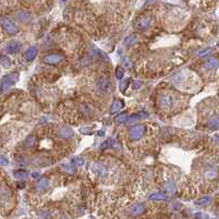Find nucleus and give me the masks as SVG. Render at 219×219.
I'll list each match as a JSON object with an SVG mask.
<instances>
[{
  "instance_id": "1",
  "label": "nucleus",
  "mask_w": 219,
  "mask_h": 219,
  "mask_svg": "<svg viewBox=\"0 0 219 219\" xmlns=\"http://www.w3.org/2000/svg\"><path fill=\"white\" fill-rule=\"evenodd\" d=\"M178 103L177 97L172 94H162L158 96V107L163 110H173L176 107V104Z\"/></svg>"
},
{
  "instance_id": "2",
  "label": "nucleus",
  "mask_w": 219,
  "mask_h": 219,
  "mask_svg": "<svg viewBox=\"0 0 219 219\" xmlns=\"http://www.w3.org/2000/svg\"><path fill=\"white\" fill-rule=\"evenodd\" d=\"M19 78H20V75L17 72L3 76L2 79H1V84H0V90H1V93H5V91H7L10 87L13 86V85L19 80Z\"/></svg>"
},
{
  "instance_id": "3",
  "label": "nucleus",
  "mask_w": 219,
  "mask_h": 219,
  "mask_svg": "<svg viewBox=\"0 0 219 219\" xmlns=\"http://www.w3.org/2000/svg\"><path fill=\"white\" fill-rule=\"evenodd\" d=\"M152 19L148 14H142L139 18H137V20L134 21V27L138 30H147L150 26H151Z\"/></svg>"
},
{
  "instance_id": "4",
  "label": "nucleus",
  "mask_w": 219,
  "mask_h": 219,
  "mask_svg": "<svg viewBox=\"0 0 219 219\" xmlns=\"http://www.w3.org/2000/svg\"><path fill=\"white\" fill-rule=\"evenodd\" d=\"M144 131H145L144 126H142V124H135V126L131 127L130 130H129V137H130L131 140H139L143 135Z\"/></svg>"
},
{
  "instance_id": "5",
  "label": "nucleus",
  "mask_w": 219,
  "mask_h": 219,
  "mask_svg": "<svg viewBox=\"0 0 219 219\" xmlns=\"http://www.w3.org/2000/svg\"><path fill=\"white\" fill-rule=\"evenodd\" d=\"M0 26L2 27L9 34H16L18 33V28L17 26L7 18H0Z\"/></svg>"
},
{
  "instance_id": "6",
  "label": "nucleus",
  "mask_w": 219,
  "mask_h": 219,
  "mask_svg": "<svg viewBox=\"0 0 219 219\" xmlns=\"http://www.w3.org/2000/svg\"><path fill=\"white\" fill-rule=\"evenodd\" d=\"M63 60V55L61 54H55V53H51L45 55L44 57L42 58V61L44 62L45 64H49V65H54V64H57Z\"/></svg>"
},
{
  "instance_id": "7",
  "label": "nucleus",
  "mask_w": 219,
  "mask_h": 219,
  "mask_svg": "<svg viewBox=\"0 0 219 219\" xmlns=\"http://www.w3.org/2000/svg\"><path fill=\"white\" fill-rule=\"evenodd\" d=\"M96 86H97V88L100 91L106 93V91H108L110 89V82L107 78H105V77H100L96 82Z\"/></svg>"
},
{
  "instance_id": "8",
  "label": "nucleus",
  "mask_w": 219,
  "mask_h": 219,
  "mask_svg": "<svg viewBox=\"0 0 219 219\" xmlns=\"http://www.w3.org/2000/svg\"><path fill=\"white\" fill-rule=\"evenodd\" d=\"M20 50V44H19L17 41H11V42L8 43L7 47H6V51L9 54H16Z\"/></svg>"
},
{
  "instance_id": "9",
  "label": "nucleus",
  "mask_w": 219,
  "mask_h": 219,
  "mask_svg": "<svg viewBox=\"0 0 219 219\" xmlns=\"http://www.w3.org/2000/svg\"><path fill=\"white\" fill-rule=\"evenodd\" d=\"M36 54H37V49H36V47H35V46H30L26 51V53H24V57H26L27 61L31 62L35 58Z\"/></svg>"
},
{
  "instance_id": "10",
  "label": "nucleus",
  "mask_w": 219,
  "mask_h": 219,
  "mask_svg": "<svg viewBox=\"0 0 219 219\" xmlns=\"http://www.w3.org/2000/svg\"><path fill=\"white\" fill-rule=\"evenodd\" d=\"M58 134L63 138H71V137H73L74 132H73V130L70 128V127L61 126L60 128H58Z\"/></svg>"
},
{
  "instance_id": "11",
  "label": "nucleus",
  "mask_w": 219,
  "mask_h": 219,
  "mask_svg": "<svg viewBox=\"0 0 219 219\" xmlns=\"http://www.w3.org/2000/svg\"><path fill=\"white\" fill-rule=\"evenodd\" d=\"M163 191H164V193H165V194L171 195V194H173L175 191H176V185H175L174 182L168 181V182H166L165 184L163 185Z\"/></svg>"
},
{
  "instance_id": "12",
  "label": "nucleus",
  "mask_w": 219,
  "mask_h": 219,
  "mask_svg": "<svg viewBox=\"0 0 219 219\" xmlns=\"http://www.w3.org/2000/svg\"><path fill=\"white\" fill-rule=\"evenodd\" d=\"M144 210V206L142 204H134L133 206H131L129 212L131 215H140L142 214V212Z\"/></svg>"
},
{
  "instance_id": "13",
  "label": "nucleus",
  "mask_w": 219,
  "mask_h": 219,
  "mask_svg": "<svg viewBox=\"0 0 219 219\" xmlns=\"http://www.w3.org/2000/svg\"><path fill=\"white\" fill-rule=\"evenodd\" d=\"M124 107V103H122L121 100H116L112 103L111 107H110V112L111 114H114V112L119 111V110L121 109V108Z\"/></svg>"
},
{
  "instance_id": "14",
  "label": "nucleus",
  "mask_w": 219,
  "mask_h": 219,
  "mask_svg": "<svg viewBox=\"0 0 219 219\" xmlns=\"http://www.w3.org/2000/svg\"><path fill=\"white\" fill-rule=\"evenodd\" d=\"M0 64L3 66L5 68H9L11 66V61L10 58L6 55H0Z\"/></svg>"
},
{
  "instance_id": "15",
  "label": "nucleus",
  "mask_w": 219,
  "mask_h": 219,
  "mask_svg": "<svg viewBox=\"0 0 219 219\" xmlns=\"http://www.w3.org/2000/svg\"><path fill=\"white\" fill-rule=\"evenodd\" d=\"M128 114H119L118 117H116V119H114V122H116L117 124H124L126 121H128Z\"/></svg>"
},
{
  "instance_id": "16",
  "label": "nucleus",
  "mask_w": 219,
  "mask_h": 219,
  "mask_svg": "<svg viewBox=\"0 0 219 219\" xmlns=\"http://www.w3.org/2000/svg\"><path fill=\"white\" fill-rule=\"evenodd\" d=\"M13 176H14V178H17V180H24V178L28 176V173L23 170H19V171H16V172L13 173Z\"/></svg>"
},
{
  "instance_id": "17",
  "label": "nucleus",
  "mask_w": 219,
  "mask_h": 219,
  "mask_svg": "<svg viewBox=\"0 0 219 219\" xmlns=\"http://www.w3.org/2000/svg\"><path fill=\"white\" fill-rule=\"evenodd\" d=\"M217 65H218V61H217V58H212V60H209V61L206 62L205 67L212 71V70H214V68H216Z\"/></svg>"
},
{
  "instance_id": "18",
  "label": "nucleus",
  "mask_w": 219,
  "mask_h": 219,
  "mask_svg": "<svg viewBox=\"0 0 219 219\" xmlns=\"http://www.w3.org/2000/svg\"><path fill=\"white\" fill-rule=\"evenodd\" d=\"M209 202H210V197H208V196H205V197H202V198H199V199H197V201L195 202V205H197V206H204V205H207Z\"/></svg>"
},
{
  "instance_id": "19",
  "label": "nucleus",
  "mask_w": 219,
  "mask_h": 219,
  "mask_svg": "<svg viewBox=\"0 0 219 219\" xmlns=\"http://www.w3.org/2000/svg\"><path fill=\"white\" fill-rule=\"evenodd\" d=\"M17 17H18L20 20H22V21H28L29 19H30V14L28 13V12L26 11H20L18 12V13L16 14Z\"/></svg>"
},
{
  "instance_id": "20",
  "label": "nucleus",
  "mask_w": 219,
  "mask_h": 219,
  "mask_svg": "<svg viewBox=\"0 0 219 219\" xmlns=\"http://www.w3.org/2000/svg\"><path fill=\"white\" fill-rule=\"evenodd\" d=\"M149 197L150 199H153V201H164L165 199V197L161 193H152Z\"/></svg>"
},
{
  "instance_id": "21",
  "label": "nucleus",
  "mask_w": 219,
  "mask_h": 219,
  "mask_svg": "<svg viewBox=\"0 0 219 219\" xmlns=\"http://www.w3.org/2000/svg\"><path fill=\"white\" fill-rule=\"evenodd\" d=\"M34 143H35V137H33V135L28 137L26 139V141H24V144H26L27 147H32Z\"/></svg>"
},
{
  "instance_id": "22",
  "label": "nucleus",
  "mask_w": 219,
  "mask_h": 219,
  "mask_svg": "<svg viewBox=\"0 0 219 219\" xmlns=\"http://www.w3.org/2000/svg\"><path fill=\"white\" fill-rule=\"evenodd\" d=\"M208 126H209V128H217V126H218V118L214 117V118L210 119V121L208 122Z\"/></svg>"
},
{
  "instance_id": "23",
  "label": "nucleus",
  "mask_w": 219,
  "mask_h": 219,
  "mask_svg": "<svg viewBox=\"0 0 219 219\" xmlns=\"http://www.w3.org/2000/svg\"><path fill=\"white\" fill-rule=\"evenodd\" d=\"M46 185H47V180H46V178H42V180L37 183V189H39V191H41V189L45 188V186H46Z\"/></svg>"
},
{
  "instance_id": "24",
  "label": "nucleus",
  "mask_w": 219,
  "mask_h": 219,
  "mask_svg": "<svg viewBox=\"0 0 219 219\" xmlns=\"http://www.w3.org/2000/svg\"><path fill=\"white\" fill-rule=\"evenodd\" d=\"M124 68H122V67H117V70H116V77H117V78L121 79L122 77H124Z\"/></svg>"
},
{
  "instance_id": "25",
  "label": "nucleus",
  "mask_w": 219,
  "mask_h": 219,
  "mask_svg": "<svg viewBox=\"0 0 219 219\" xmlns=\"http://www.w3.org/2000/svg\"><path fill=\"white\" fill-rule=\"evenodd\" d=\"M134 41H135V36H134V35H130V36H128L126 40H124V44H126L127 46H129V45L133 44V43H134Z\"/></svg>"
},
{
  "instance_id": "26",
  "label": "nucleus",
  "mask_w": 219,
  "mask_h": 219,
  "mask_svg": "<svg viewBox=\"0 0 219 219\" xmlns=\"http://www.w3.org/2000/svg\"><path fill=\"white\" fill-rule=\"evenodd\" d=\"M72 163L75 164V165H77V166H82L83 164H84V161H83L80 158H72Z\"/></svg>"
},
{
  "instance_id": "27",
  "label": "nucleus",
  "mask_w": 219,
  "mask_h": 219,
  "mask_svg": "<svg viewBox=\"0 0 219 219\" xmlns=\"http://www.w3.org/2000/svg\"><path fill=\"white\" fill-rule=\"evenodd\" d=\"M129 80H130V79H126L124 82L121 83V85H120V89H121L122 91L126 90V89H127V87H128V84H129Z\"/></svg>"
},
{
  "instance_id": "28",
  "label": "nucleus",
  "mask_w": 219,
  "mask_h": 219,
  "mask_svg": "<svg viewBox=\"0 0 219 219\" xmlns=\"http://www.w3.org/2000/svg\"><path fill=\"white\" fill-rule=\"evenodd\" d=\"M142 86V83L141 82H139V80H135V82H133V84H132V89H138V88H140V87Z\"/></svg>"
},
{
  "instance_id": "29",
  "label": "nucleus",
  "mask_w": 219,
  "mask_h": 219,
  "mask_svg": "<svg viewBox=\"0 0 219 219\" xmlns=\"http://www.w3.org/2000/svg\"><path fill=\"white\" fill-rule=\"evenodd\" d=\"M8 164V160L3 156H0V165H7Z\"/></svg>"
},
{
  "instance_id": "30",
  "label": "nucleus",
  "mask_w": 219,
  "mask_h": 219,
  "mask_svg": "<svg viewBox=\"0 0 219 219\" xmlns=\"http://www.w3.org/2000/svg\"><path fill=\"white\" fill-rule=\"evenodd\" d=\"M16 161H17V163L24 164V162H23V158H22L21 156H16Z\"/></svg>"
},
{
  "instance_id": "31",
  "label": "nucleus",
  "mask_w": 219,
  "mask_h": 219,
  "mask_svg": "<svg viewBox=\"0 0 219 219\" xmlns=\"http://www.w3.org/2000/svg\"><path fill=\"white\" fill-rule=\"evenodd\" d=\"M39 176H40V173H37V172L32 173V177H34V178H36V177H39Z\"/></svg>"
},
{
  "instance_id": "32",
  "label": "nucleus",
  "mask_w": 219,
  "mask_h": 219,
  "mask_svg": "<svg viewBox=\"0 0 219 219\" xmlns=\"http://www.w3.org/2000/svg\"><path fill=\"white\" fill-rule=\"evenodd\" d=\"M64 1H65V0H64Z\"/></svg>"
}]
</instances>
